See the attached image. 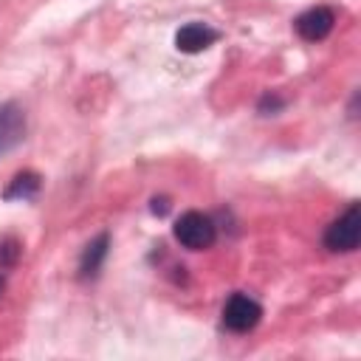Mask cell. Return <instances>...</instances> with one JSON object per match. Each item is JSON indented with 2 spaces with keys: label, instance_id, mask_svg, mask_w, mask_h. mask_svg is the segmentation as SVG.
Returning a JSON list of instances; mask_svg holds the SVG:
<instances>
[{
  "label": "cell",
  "instance_id": "cell-1",
  "mask_svg": "<svg viewBox=\"0 0 361 361\" xmlns=\"http://www.w3.org/2000/svg\"><path fill=\"white\" fill-rule=\"evenodd\" d=\"M172 234H175V240H178L183 248H189V251H203V248H212V245L217 243V226H214V220H212L209 214L197 212V209L183 212V214L175 220Z\"/></svg>",
  "mask_w": 361,
  "mask_h": 361
},
{
  "label": "cell",
  "instance_id": "cell-2",
  "mask_svg": "<svg viewBox=\"0 0 361 361\" xmlns=\"http://www.w3.org/2000/svg\"><path fill=\"white\" fill-rule=\"evenodd\" d=\"M322 243L333 254H353L358 248V243H361V217H358V203L355 200L324 228Z\"/></svg>",
  "mask_w": 361,
  "mask_h": 361
},
{
  "label": "cell",
  "instance_id": "cell-3",
  "mask_svg": "<svg viewBox=\"0 0 361 361\" xmlns=\"http://www.w3.org/2000/svg\"><path fill=\"white\" fill-rule=\"evenodd\" d=\"M220 322H223V327L228 333H251L262 322V305L254 296L237 290V293H231L226 299L223 313H220Z\"/></svg>",
  "mask_w": 361,
  "mask_h": 361
},
{
  "label": "cell",
  "instance_id": "cell-4",
  "mask_svg": "<svg viewBox=\"0 0 361 361\" xmlns=\"http://www.w3.org/2000/svg\"><path fill=\"white\" fill-rule=\"evenodd\" d=\"M293 28H296V34L305 42H322L336 28V8H330V6H313V8L302 11L293 20Z\"/></svg>",
  "mask_w": 361,
  "mask_h": 361
},
{
  "label": "cell",
  "instance_id": "cell-5",
  "mask_svg": "<svg viewBox=\"0 0 361 361\" xmlns=\"http://www.w3.org/2000/svg\"><path fill=\"white\" fill-rule=\"evenodd\" d=\"M25 138V113L17 102H3L0 104V155L23 144Z\"/></svg>",
  "mask_w": 361,
  "mask_h": 361
},
{
  "label": "cell",
  "instance_id": "cell-6",
  "mask_svg": "<svg viewBox=\"0 0 361 361\" xmlns=\"http://www.w3.org/2000/svg\"><path fill=\"white\" fill-rule=\"evenodd\" d=\"M217 39H220V31L212 28L209 23H186L175 34V48L183 54H200L209 45H214Z\"/></svg>",
  "mask_w": 361,
  "mask_h": 361
},
{
  "label": "cell",
  "instance_id": "cell-7",
  "mask_svg": "<svg viewBox=\"0 0 361 361\" xmlns=\"http://www.w3.org/2000/svg\"><path fill=\"white\" fill-rule=\"evenodd\" d=\"M107 254H110V234L102 231L82 251V257H79V276L82 279H96L102 265H104V259H107Z\"/></svg>",
  "mask_w": 361,
  "mask_h": 361
},
{
  "label": "cell",
  "instance_id": "cell-8",
  "mask_svg": "<svg viewBox=\"0 0 361 361\" xmlns=\"http://www.w3.org/2000/svg\"><path fill=\"white\" fill-rule=\"evenodd\" d=\"M39 186H42L39 172L23 169V172H17V175L8 180V186L3 189V200H31V197H37Z\"/></svg>",
  "mask_w": 361,
  "mask_h": 361
},
{
  "label": "cell",
  "instance_id": "cell-9",
  "mask_svg": "<svg viewBox=\"0 0 361 361\" xmlns=\"http://www.w3.org/2000/svg\"><path fill=\"white\" fill-rule=\"evenodd\" d=\"M282 107H285V99H282L279 93H274V90L262 93V99H259V104H257V110H259L262 116H276Z\"/></svg>",
  "mask_w": 361,
  "mask_h": 361
},
{
  "label": "cell",
  "instance_id": "cell-10",
  "mask_svg": "<svg viewBox=\"0 0 361 361\" xmlns=\"http://www.w3.org/2000/svg\"><path fill=\"white\" fill-rule=\"evenodd\" d=\"M20 257V243L17 240H3L0 243V265H14Z\"/></svg>",
  "mask_w": 361,
  "mask_h": 361
},
{
  "label": "cell",
  "instance_id": "cell-11",
  "mask_svg": "<svg viewBox=\"0 0 361 361\" xmlns=\"http://www.w3.org/2000/svg\"><path fill=\"white\" fill-rule=\"evenodd\" d=\"M3 288H6V279H3V276H0V293H3Z\"/></svg>",
  "mask_w": 361,
  "mask_h": 361
}]
</instances>
